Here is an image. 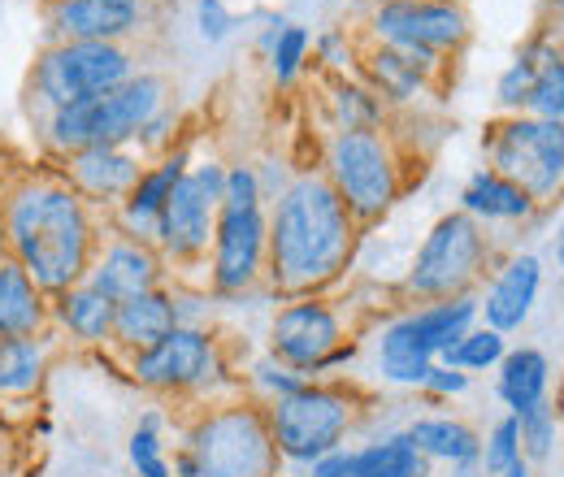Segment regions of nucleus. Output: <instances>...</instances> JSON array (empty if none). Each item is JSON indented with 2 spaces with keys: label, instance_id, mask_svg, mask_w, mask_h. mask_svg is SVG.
Wrapping results in <instances>:
<instances>
[{
  "label": "nucleus",
  "instance_id": "1",
  "mask_svg": "<svg viewBox=\"0 0 564 477\" xmlns=\"http://www.w3.org/2000/svg\"><path fill=\"white\" fill-rule=\"evenodd\" d=\"M360 226L322 170L295 174L270 208L265 286L279 300H304L335 286L356 257Z\"/></svg>",
  "mask_w": 564,
  "mask_h": 477
},
{
  "label": "nucleus",
  "instance_id": "2",
  "mask_svg": "<svg viewBox=\"0 0 564 477\" xmlns=\"http://www.w3.org/2000/svg\"><path fill=\"white\" fill-rule=\"evenodd\" d=\"M4 243L44 295H62L87 282L96 257L91 205L66 178H31L4 205Z\"/></svg>",
  "mask_w": 564,
  "mask_h": 477
},
{
  "label": "nucleus",
  "instance_id": "3",
  "mask_svg": "<svg viewBox=\"0 0 564 477\" xmlns=\"http://www.w3.org/2000/svg\"><path fill=\"white\" fill-rule=\"evenodd\" d=\"M495 239L482 221H474L469 213H443L425 239L413 252V265L404 273V295L409 300H452V295H474L487 278L495 273Z\"/></svg>",
  "mask_w": 564,
  "mask_h": 477
},
{
  "label": "nucleus",
  "instance_id": "4",
  "mask_svg": "<svg viewBox=\"0 0 564 477\" xmlns=\"http://www.w3.org/2000/svg\"><path fill=\"white\" fill-rule=\"evenodd\" d=\"M165 78L161 74H131L122 87L74 100L48 113V143L70 156L83 148H131L148 118L165 109Z\"/></svg>",
  "mask_w": 564,
  "mask_h": 477
},
{
  "label": "nucleus",
  "instance_id": "5",
  "mask_svg": "<svg viewBox=\"0 0 564 477\" xmlns=\"http://www.w3.org/2000/svg\"><path fill=\"white\" fill-rule=\"evenodd\" d=\"M474 326H478V295L430 300L422 308L400 313L378 335V373H382V382L422 391L434 360L447 347H456Z\"/></svg>",
  "mask_w": 564,
  "mask_h": 477
},
{
  "label": "nucleus",
  "instance_id": "6",
  "mask_svg": "<svg viewBox=\"0 0 564 477\" xmlns=\"http://www.w3.org/2000/svg\"><path fill=\"white\" fill-rule=\"evenodd\" d=\"M322 174L348 205L356 226H378L404 196V165L387 131H335L326 139Z\"/></svg>",
  "mask_w": 564,
  "mask_h": 477
},
{
  "label": "nucleus",
  "instance_id": "7",
  "mask_svg": "<svg viewBox=\"0 0 564 477\" xmlns=\"http://www.w3.org/2000/svg\"><path fill=\"white\" fill-rule=\"evenodd\" d=\"M356 412H360V395L348 382H326V378H313L300 391L265 404L270 434L286 465H313L317 456L339 452L352 434Z\"/></svg>",
  "mask_w": 564,
  "mask_h": 477
},
{
  "label": "nucleus",
  "instance_id": "8",
  "mask_svg": "<svg viewBox=\"0 0 564 477\" xmlns=\"http://www.w3.org/2000/svg\"><path fill=\"white\" fill-rule=\"evenodd\" d=\"M487 170L517 183L539 208L564 200V127L534 113H503L482 135Z\"/></svg>",
  "mask_w": 564,
  "mask_h": 477
},
{
  "label": "nucleus",
  "instance_id": "9",
  "mask_svg": "<svg viewBox=\"0 0 564 477\" xmlns=\"http://www.w3.org/2000/svg\"><path fill=\"white\" fill-rule=\"evenodd\" d=\"M183 447L200 477H279L282 456L270 416L257 404H221L196 416Z\"/></svg>",
  "mask_w": 564,
  "mask_h": 477
},
{
  "label": "nucleus",
  "instance_id": "10",
  "mask_svg": "<svg viewBox=\"0 0 564 477\" xmlns=\"http://www.w3.org/2000/svg\"><path fill=\"white\" fill-rule=\"evenodd\" d=\"M221 178H226V161H196L178 187L170 192V200L156 217V252L174 265H196L209 257L213 226H217V208H221Z\"/></svg>",
  "mask_w": 564,
  "mask_h": 477
},
{
  "label": "nucleus",
  "instance_id": "11",
  "mask_svg": "<svg viewBox=\"0 0 564 477\" xmlns=\"http://www.w3.org/2000/svg\"><path fill=\"white\" fill-rule=\"evenodd\" d=\"M135 74V57L127 53V44H48L35 62V96L53 109L100 96L122 87Z\"/></svg>",
  "mask_w": 564,
  "mask_h": 477
},
{
  "label": "nucleus",
  "instance_id": "12",
  "mask_svg": "<svg viewBox=\"0 0 564 477\" xmlns=\"http://www.w3.org/2000/svg\"><path fill=\"white\" fill-rule=\"evenodd\" d=\"M226 373L230 369H226L221 343L209 335V326H174L161 343L131 356V378L148 391H165V395L209 391Z\"/></svg>",
  "mask_w": 564,
  "mask_h": 477
},
{
  "label": "nucleus",
  "instance_id": "13",
  "mask_svg": "<svg viewBox=\"0 0 564 477\" xmlns=\"http://www.w3.org/2000/svg\"><path fill=\"white\" fill-rule=\"evenodd\" d=\"M369 35L373 44L443 62L469 44V18L456 0H382L369 13Z\"/></svg>",
  "mask_w": 564,
  "mask_h": 477
},
{
  "label": "nucleus",
  "instance_id": "14",
  "mask_svg": "<svg viewBox=\"0 0 564 477\" xmlns=\"http://www.w3.org/2000/svg\"><path fill=\"white\" fill-rule=\"evenodd\" d=\"M270 257V213L261 208H217L209 243V291L213 295H248L265 282Z\"/></svg>",
  "mask_w": 564,
  "mask_h": 477
},
{
  "label": "nucleus",
  "instance_id": "15",
  "mask_svg": "<svg viewBox=\"0 0 564 477\" xmlns=\"http://www.w3.org/2000/svg\"><path fill=\"white\" fill-rule=\"evenodd\" d=\"M344 339V317L326 295H304V300H282V308L270 322V356L291 365L295 373L326 378V360Z\"/></svg>",
  "mask_w": 564,
  "mask_h": 477
},
{
  "label": "nucleus",
  "instance_id": "16",
  "mask_svg": "<svg viewBox=\"0 0 564 477\" xmlns=\"http://www.w3.org/2000/svg\"><path fill=\"white\" fill-rule=\"evenodd\" d=\"M539 295H543V261L534 252H512L495 265L487 291L478 295V322L499 335H512L530 322Z\"/></svg>",
  "mask_w": 564,
  "mask_h": 477
},
{
  "label": "nucleus",
  "instance_id": "17",
  "mask_svg": "<svg viewBox=\"0 0 564 477\" xmlns=\"http://www.w3.org/2000/svg\"><path fill=\"white\" fill-rule=\"evenodd\" d=\"M143 0H48L57 44H122L140 35Z\"/></svg>",
  "mask_w": 564,
  "mask_h": 477
},
{
  "label": "nucleus",
  "instance_id": "18",
  "mask_svg": "<svg viewBox=\"0 0 564 477\" xmlns=\"http://www.w3.org/2000/svg\"><path fill=\"white\" fill-rule=\"evenodd\" d=\"M87 282H91L100 295H109L113 304H122V300H131V295L165 286V257H161L156 243H148V239L118 235V239H109V243L91 257Z\"/></svg>",
  "mask_w": 564,
  "mask_h": 477
},
{
  "label": "nucleus",
  "instance_id": "19",
  "mask_svg": "<svg viewBox=\"0 0 564 477\" xmlns=\"http://www.w3.org/2000/svg\"><path fill=\"white\" fill-rule=\"evenodd\" d=\"M143 165L131 148H83L66 156V183L100 208H118L140 183Z\"/></svg>",
  "mask_w": 564,
  "mask_h": 477
},
{
  "label": "nucleus",
  "instance_id": "20",
  "mask_svg": "<svg viewBox=\"0 0 564 477\" xmlns=\"http://www.w3.org/2000/svg\"><path fill=\"white\" fill-rule=\"evenodd\" d=\"M443 66L438 57H425V53H404V48H391V44H369L360 57H356V69H360V83L387 105H413L430 87V74Z\"/></svg>",
  "mask_w": 564,
  "mask_h": 477
},
{
  "label": "nucleus",
  "instance_id": "21",
  "mask_svg": "<svg viewBox=\"0 0 564 477\" xmlns=\"http://www.w3.org/2000/svg\"><path fill=\"white\" fill-rule=\"evenodd\" d=\"M192 165H196V161H192V148H183V143H178V148H165L156 165H143L140 183L131 187V196L113 208V213H118L122 235H131V239H148V243H152L161 208H165L170 192L178 187V178H183Z\"/></svg>",
  "mask_w": 564,
  "mask_h": 477
},
{
  "label": "nucleus",
  "instance_id": "22",
  "mask_svg": "<svg viewBox=\"0 0 564 477\" xmlns=\"http://www.w3.org/2000/svg\"><path fill=\"white\" fill-rule=\"evenodd\" d=\"M53 308L35 278L9 252H0V339H40Z\"/></svg>",
  "mask_w": 564,
  "mask_h": 477
},
{
  "label": "nucleus",
  "instance_id": "23",
  "mask_svg": "<svg viewBox=\"0 0 564 477\" xmlns=\"http://www.w3.org/2000/svg\"><path fill=\"white\" fill-rule=\"evenodd\" d=\"M460 213H469L474 221H482V226H525V221H534L543 208L534 205L517 183H508L503 174H495V170H474L469 174V183L460 187Z\"/></svg>",
  "mask_w": 564,
  "mask_h": 477
},
{
  "label": "nucleus",
  "instance_id": "24",
  "mask_svg": "<svg viewBox=\"0 0 564 477\" xmlns=\"http://www.w3.org/2000/svg\"><path fill=\"white\" fill-rule=\"evenodd\" d=\"M178 326V300L174 291L156 286V291H143V295H131L118 304L113 313V347H122L127 356H135L143 347L161 343L170 330Z\"/></svg>",
  "mask_w": 564,
  "mask_h": 477
},
{
  "label": "nucleus",
  "instance_id": "25",
  "mask_svg": "<svg viewBox=\"0 0 564 477\" xmlns=\"http://www.w3.org/2000/svg\"><path fill=\"white\" fill-rule=\"evenodd\" d=\"M495 395L512 416L543 404L552 395V360H547V351H539L530 343L508 347L503 360L495 365Z\"/></svg>",
  "mask_w": 564,
  "mask_h": 477
},
{
  "label": "nucleus",
  "instance_id": "26",
  "mask_svg": "<svg viewBox=\"0 0 564 477\" xmlns=\"http://www.w3.org/2000/svg\"><path fill=\"white\" fill-rule=\"evenodd\" d=\"M404 434L413 438V447L422 452L430 465H465L482 456V434L460 421V416H443V412H425L404 425Z\"/></svg>",
  "mask_w": 564,
  "mask_h": 477
},
{
  "label": "nucleus",
  "instance_id": "27",
  "mask_svg": "<svg viewBox=\"0 0 564 477\" xmlns=\"http://www.w3.org/2000/svg\"><path fill=\"white\" fill-rule=\"evenodd\" d=\"M113 313H118V304L109 295H100L91 282H78L70 291L53 295L57 326L70 330V339L87 343V347H100V343L113 339Z\"/></svg>",
  "mask_w": 564,
  "mask_h": 477
},
{
  "label": "nucleus",
  "instance_id": "28",
  "mask_svg": "<svg viewBox=\"0 0 564 477\" xmlns=\"http://www.w3.org/2000/svg\"><path fill=\"white\" fill-rule=\"evenodd\" d=\"M352 477H434L430 460L413 447L404 430L382 434L365 447H352Z\"/></svg>",
  "mask_w": 564,
  "mask_h": 477
},
{
  "label": "nucleus",
  "instance_id": "29",
  "mask_svg": "<svg viewBox=\"0 0 564 477\" xmlns=\"http://www.w3.org/2000/svg\"><path fill=\"white\" fill-rule=\"evenodd\" d=\"M525 48L534 57V87H530L525 113L564 127V48L547 35H534Z\"/></svg>",
  "mask_w": 564,
  "mask_h": 477
},
{
  "label": "nucleus",
  "instance_id": "30",
  "mask_svg": "<svg viewBox=\"0 0 564 477\" xmlns=\"http://www.w3.org/2000/svg\"><path fill=\"white\" fill-rule=\"evenodd\" d=\"M326 105H330L335 131H382V122H387V105H382L360 78H344V74H339V78L330 83Z\"/></svg>",
  "mask_w": 564,
  "mask_h": 477
},
{
  "label": "nucleus",
  "instance_id": "31",
  "mask_svg": "<svg viewBox=\"0 0 564 477\" xmlns=\"http://www.w3.org/2000/svg\"><path fill=\"white\" fill-rule=\"evenodd\" d=\"M44 378V343L0 339V395H31Z\"/></svg>",
  "mask_w": 564,
  "mask_h": 477
},
{
  "label": "nucleus",
  "instance_id": "32",
  "mask_svg": "<svg viewBox=\"0 0 564 477\" xmlns=\"http://www.w3.org/2000/svg\"><path fill=\"white\" fill-rule=\"evenodd\" d=\"M503 351H508V335H499V330L478 322L456 347H447L438 356V365H452V369H465V373H487L503 360Z\"/></svg>",
  "mask_w": 564,
  "mask_h": 477
},
{
  "label": "nucleus",
  "instance_id": "33",
  "mask_svg": "<svg viewBox=\"0 0 564 477\" xmlns=\"http://www.w3.org/2000/svg\"><path fill=\"white\" fill-rule=\"evenodd\" d=\"M517 430H521V456L525 465H547L561 447V421H556V404L543 400L530 412L517 416Z\"/></svg>",
  "mask_w": 564,
  "mask_h": 477
},
{
  "label": "nucleus",
  "instance_id": "34",
  "mask_svg": "<svg viewBox=\"0 0 564 477\" xmlns=\"http://www.w3.org/2000/svg\"><path fill=\"white\" fill-rule=\"evenodd\" d=\"M521 460H525V456H521V430H517V416L503 412L491 430H487V438H482V456H478V465H482V474L487 477H503L512 465H521Z\"/></svg>",
  "mask_w": 564,
  "mask_h": 477
},
{
  "label": "nucleus",
  "instance_id": "35",
  "mask_svg": "<svg viewBox=\"0 0 564 477\" xmlns=\"http://www.w3.org/2000/svg\"><path fill=\"white\" fill-rule=\"evenodd\" d=\"M308 53H313V35H308V26H300V22H282L274 48L265 53L270 74L279 78L282 87H286V83H295V78H300V69H304V62H308Z\"/></svg>",
  "mask_w": 564,
  "mask_h": 477
},
{
  "label": "nucleus",
  "instance_id": "36",
  "mask_svg": "<svg viewBox=\"0 0 564 477\" xmlns=\"http://www.w3.org/2000/svg\"><path fill=\"white\" fill-rule=\"evenodd\" d=\"M530 87H534V57H530V48H521L503 66V74L495 78V105H499V113H525Z\"/></svg>",
  "mask_w": 564,
  "mask_h": 477
},
{
  "label": "nucleus",
  "instance_id": "37",
  "mask_svg": "<svg viewBox=\"0 0 564 477\" xmlns=\"http://www.w3.org/2000/svg\"><path fill=\"white\" fill-rule=\"evenodd\" d=\"M127 460H131L135 477H174L170 456H165V443H161V430L135 425L131 430V443H127Z\"/></svg>",
  "mask_w": 564,
  "mask_h": 477
},
{
  "label": "nucleus",
  "instance_id": "38",
  "mask_svg": "<svg viewBox=\"0 0 564 477\" xmlns=\"http://www.w3.org/2000/svg\"><path fill=\"white\" fill-rule=\"evenodd\" d=\"M304 382H308L304 373H295L291 365H282L279 356H270V351L252 360V387H257V391H261L270 404H274V400H282V395H291V391H300Z\"/></svg>",
  "mask_w": 564,
  "mask_h": 477
},
{
  "label": "nucleus",
  "instance_id": "39",
  "mask_svg": "<svg viewBox=\"0 0 564 477\" xmlns=\"http://www.w3.org/2000/svg\"><path fill=\"white\" fill-rule=\"evenodd\" d=\"M261 183H257V165H226V178H221V208H261Z\"/></svg>",
  "mask_w": 564,
  "mask_h": 477
},
{
  "label": "nucleus",
  "instance_id": "40",
  "mask_svg": "<svg viewBox=\"0 0 564 477\" xmlns=\"http://www.w3.org/2000/svg\"><path fill=\"white\" fill-rule=\"evenodd\" d=\"M235 13H230V4L226 0H196V31H200V40L205 44H221V40H230L235 35Z\"/></svg>",
  "mask_w": 564,
  "mask_h": 477
},
{
  "label": "nucleus",
  "instance_id": "41",
  "mask_svg": "<svg viewBox=\"0 0 564 477\" xmlns=\"http://www.w3.org/2000/svg\"><path fill=\"white\" fill-rule=\"evenodd\" d=\"M469 387H474V373L434 360V369H430V378H425L422 391L430 395V400H460V395H469Z\"/></svg>",
  "mask_w": 564,
  "mask_h": 477
},
{
  "label": "nucleus",
  "instance_id": "42",
  "mask_svg": "<svg viewBox=\"0 0 564 477\" xmlns=\"http://www.w3.org/2000/svg\"><path fill=\"white\" fill-rule=\"evenodd\" d=\"M313 53H317V62H326L330 69L352 66V40H348V31H322V35H313Z\"/></svg>",
  "mask_w": 564,
  "mask_h": 477
},
{
  "label": "nucleus",
  "instance_id": "43",
  "mask_svg": "<svg viewBox=\"0 0 564 477\" xmlns=\"http://www.w3.org/2000/svg\"><path fill=\"white\" fill-rule=\"evenodd\" d=\"M295 477H352V447H339V452L317 456L313 465H300Z\"/></svg>",
  "mask_w": 564,
  "mask_h": 477
},
{
  "label": "nucleus",
  "instance_id": "44",
  "mask_svg": "<svg viewBox=\"0 0 564 477\" xmlns=\"http://www.w3.org/2000/svg\"><path fill=\"white\" fill-rule=\"evenodd\" d=\"M170 127H174V109L165 105L156 118H148V127L140 131V139H135V143H140V148H161V143L170 139Z\"/></svg>",
  "mask_w": 564,
  "mask_h": 477
},
{
  "label": "nucleus",
  "instance_id": "45",
  "mask_svg": "<svg viewBox=\"0 0 564 477\" xmlns=\"http://www.w3.org/2000/svg\"><path fill=\"white\" fill-rule=\"evenodd\" d=\"M552 252H556V265L564 270V208H561V221H556V235H552Z\"/></svg>",
  "mask_w": 564,
  "mask_h": 477
},
{
  "label": "nucleus",
  "instance_id": "46",
  "mask_svg": "<svg viewBox=\"0 0 564 477\" xmlns=\"http://www.w3.org/2000/svg\"><path fill=\"white\" fill-rule=\"evenodd\" d=\"M447 469H452L447 477H487V474H482V465H478V460H465V465H447Z\"/></svg>",
  "mask_w": 564,
  "mask_h": 477
},
{
  "label": "nucleus",
  "instance_id": "47",
  "mask_svg": "<svg viewBox=\"0 0 564 477\" xmlns=\"http://www.w3.org/2000/svg\"><path fill=\"white\" fill-rule=\"evenodd\" d=\"M503 477H534V474H530V465L521 460V465H512V469H508V474H503Z\"/></svg>",
  "mask_w": 564,
  "mask_h": 477
},
{
  "label": "nucleus",
  "instance_id": "48",
  "mask_svg": "<svg viewBox=\"0 0 564 477\" xmlns=\"http://www.w3.org/2000/svg\"><path fill=\"white\" fill-rule=\"evenodd\" d=\"M547 4H552V9H556V13H564V0H547Z\"/></svg>",
  "mask_w": 564,
  "mask_h": 477
},
{
  "label": "nucleus",
  "instance_id": "49",
  "mask_svg": "<svg viewBox=\"0 0 564 477\" xmlns=\"http://www.w3.org/2000/svg\"><path fill=\"white\" fill-rule=\"evenodd\" d=\"M556 421H561V438H564V409H561V412H556Z\"/></svg>",
  "mask_w": 564,
  "mask_h": 477
}]
</instances>
